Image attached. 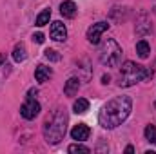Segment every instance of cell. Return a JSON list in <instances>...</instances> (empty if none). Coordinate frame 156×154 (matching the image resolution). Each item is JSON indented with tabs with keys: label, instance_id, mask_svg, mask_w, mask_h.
I'll return each mask as SVG.
<instances>
[{
	"label": "cell",
	"instance_id": "obj_1",
	"mask_svg": "<svg viewBox=\"0 0 156 154\" xmlns=\"http://www.w3.org/2000/svg\"><path fill=\"white\" fill-rule=\"evenodd\" d=\"M131 109H133V100L129 96H116L102 107L98 121L104 129H115L127 120V116L131 114Z\"/></svg>",
	"mask_w": 156,
	"mask_h": 154
},
{
	"label": "cell",
	"instance_id": "obj_2",
	"mask_svg": "<svg viewBox=\"0 0 156 154\" xmlns=\"http://www.w3.org/2000/svg\"><path fill=\"white\" fill-rule=\"evenodd\" d=\"M66 129H67V114L64 111H56L51 118L45 120V127H44L45 142L51 145L58 143L66 136Z\"/></svg>",
	"mask_w": 156,
	"mask_h": 154
},
{
	"label": "cell",
	"instance_id": "obj_3",
	"mask_svg": "<svg viewBox=\"0 0 156 154\" xmlns=\"http://www.w3.org/2000/svg\"><path fill=\"white\" fill-rule=\"evenodd\" d=\"M151 75L153 73L149 69H145L144 65H138L134 62H125L122 65V73H120V87H131L136 82H142Z\"/></svg>",
	"mask_w": 156,
	"mask_h": 154
},
{
	"label": "cell",
	"instance_id": "obj_4",
	"mask_svg": "<svg viewBox=\"0 0 156 154\" xmlns=\"http://www.w3.org/2000/svg\"><path fill=\"white\" fill-rule=\"evenodd\" d=\"M122 58V47L116 44V40L107 38L100 47V62L107 67H116Z\"/></svg>",
	"mask_w": 156,
	"mask_h": 154
},
{
	"label": "cell",
	"instance_id": "obj_5",
	"mask_svg": "<svg viewBox=\"0 0 156 154\" xmlns=\"http://www.w3.org/2000/svg\"><path fill=\"white\" fill-rule=\"evenodd\" d=\"M109 29V24L107 22H98V24H93L89 29H87V40L91 44H98L100 42V37Z\"/></svg>",
	"mask_w": 156,
	"mask_h": 154
},
{
	"label": "cell",
	"instance_id": "obj_6",
	"mask_svg": "<svg viewBox=\"0 0 156 154\" xmlns=\"http://www.w3.org/2000/svg\"><path fill=\"white\" fill-rule=\"evenodd\" d=\"M20 114L26 120H33L40 114V103L35 102V98H27V102L20 107Z\"/></svg>",
	"mask_w": 156,
	"mask_h": 154
},
{
	"label": "cell",
	"instance_id": "obj_7",
	"mask_svg": "<svg viewBox=\"0 0 156 154\" xmlns=\"http://www.w3.org/2000/svg\"><path fill=\"white\" fill-rule=\"evenodd\" d=\"M66 37H67L66 26H64L60 20L53 22V24H51V38L56 40V42H62V40H66Z\"/></svg>",
	"mask_w": 156,
	"mask_h": 154
},
{
	"label": "cell",
	"instance_id": "obj_8",
	"mask_svg": "<svg viewBox=\"0 0 156 154\" xmlns=\"http://www.w3.org/2000/svg\"><path fill=\"white\" fill-rule=\"evenodd\" d=\"M89 134H91V129H89L85 123H78V125L73 127V131H71V138L76 140V142H83V140H87Z\"/></svg>",
	"mask_w": 156,
	"mask_h": 154
},
{
	"label": "cell",
	"instance_id": "obj_9",
	"mask_svg": "<svg viewBox=\"0 0 156 154\" xmlns=\"http://www.w3.org/2000/svg\"><path fill=\"white\" fill-rule=\"evenodd\" d=\"M60 13L66 16V18H73L76 15V4L71 2V0H66L60 4Z\"/></svg>",
	"mask_w": 156,
	"mask_h": 154
},
{
	"label": "cell",
	"instance_id": "obj_10",
	"mask_svg": "<svg viewBox=\"0 0 156 154\" xmlns=\"http://www.w3.org/2000/svg\"><path fill=\"white\" fill-rule=\"evenodd\" d=\"M51 76H53V71H51V67L38 65V67H37V71H35V78H37V82H40V83L47 82Z\"/></svg>",
	"mask_w": 156,
	"mask_h": 154
},
{
	"label": "cell",
	"instance_id": "obj_11",
	"mask_svg": "<svg viewBox=\"0 0 156 154\" xmlns=\"http://www.w3.org/2000/svg\"><path fill=\"white\" fill-rule=\"evenodd\" d=\"M78 87H80V80L78 78H69L67 82H66V87H64V93L67 94V96H75L78 93Z\"/></svg>",
	"mask_w": 156,
	"mask_h": 154
},
{
	"label": "cell",
	"instance_id": "obj_12",
	"mask_svg": "<svg viewBox=\"0 0 156 154\" xmlns=\"http://www.w3.org/2000/svg\"><path fill=\"white\" fill-rule=\"evenodd\" d=\"M136 53H138V56H140V58H147V56H149V53H151L149 44H147L145 40H140V42L136 44Z\"/></svg>",
	"mask_w": 156,
	"mask_h": 154
},
{
	"label": "cell",
	"instance_id": "obj_13",
	"mask_svg": "<svg viewBox=\"0 0 156 154\" xmlns=\"http://www.w3.org/2000/svg\"><path fill=\"white\" fill-rule=\"evenodd\" d=\"M26 47H24V44H18V45H15V49H13V60L15 62H24L26 60Z\"/></svg>",
	"mask_w": 156,
	"mask_h": 154
},
{
	"label": "cell",
	"instance_id": "obj_14",
	"mask_svg": "<svg viewBox=\"0 0 156 154\" xmlns=\"http://www.w3.org/2000/svg\"><path fill=\"white\" fill-rule=\"evenodd\" d=\"M73 109H75L76 114H83L89 109V102L85 98H78V100H75V103H73Z\"/></svg>",
	"mask_w": 156,
	"mask_h": 154
},
{
	"label": "cell",
	"instance_id": "obj_15",
	"mask_svg": "<svg viewBox=\"0 0 156 154\" xmlns=\"http://www.w3.org/2000/svg\"><path fill=\"white\" fill-rule=\"evenodd\" d=\"M49 18H51V9H44L38 16H37V22H35V24H37L38 27H42V26L49 24Z\"/></svg>",
	"mask_w": 156,
	"mask_h": 154
},
{
	"label": "cell",
	"instance_id": "obj_16",
	"mask_svg": "<svg viewBox=\"0 0 156 154\" xmlns=\"http://www.w3.org/2000/svg\"><path fill=\"white\" fill-rule=\"evenodd\" d=\"M71 154H89V147H85V145H80V143H75V145H69V149H67Z\"/></svg>",
	"mask_w": 156,
	"mask_h": 154
},
{
	"label": "cell",
	"instance_id": "obj_17",
	"mask_svg": "<svg viewBox=\"0 0 156 154\" xmlns=\"http://www.w3.org/2000/svg\"><path fill=\"white\" fill-rule=\"evenodd\" d=\"M145 138H147V142L156 143V127L154 125H147L145 127Z\"/></svg>",
	"mask_w": 156,
	"mask_h": 154
},
{
	"label": "cell",
	"instance_id": "obj_18",
	"mask_svg": "<svg viewBox=\"0 0 156 154\" xmlns=\"http://www.w3.org/2000/svg\"><path fill=\"white\" fill-rule=\"evenodd\" d=\"M44 54H45V58H47V60H51V62H58V60H60V54H58L55 49H45V51H44Z\"/></svg>",
	"mask_w": 156,
	"mask_h": 154
},
{
	"label": "cell",
	"instance_id": "obj_19",
	"mask_svg": "<svg viewBox=\"0 0 156 154\" xmlns=\"http://www.w3.org/2000/svg\"><path fill=\"white\" fill-rule=\"evenodd\" d=\"M44 40H45V37L42 33H35L33 35V42H37V44H44Z\"/></svg>",
	"mask_w": 156,
	"mask_h": 154
},
{
	"label": "cell",
	"instance_id": "obj_20",
	"mask_svg": "<svg viewBox=\"0 0 156 154\" xmlns=\"http://www.w3.org/2000/svg\"><path fill=\"white\" fill-rule=\"evenodd\" d=\"M125 152H127V154H133V152H134V147H133V145H127Z\"/></svg>",
	"mask_w": 156,
	"mask_h": 154
},
{
	"label": "cell",
	"instance_id": "obj_21",
	"mask_svg": "<svg viewBox=\"0 0 156 154\" xmlns=\"http://www.w3.org/2000/svg\"><path fill=\"white\" fill-rule=\"evenodd\" d=\"M35 96H37V89H35V91L31 89V91H29V94H27V98H35Z\"/></svg>",
	"mask_w": 156,
	"mask_h": 154
},
{
	"label": "cell",
	"instance_id": "obj_22",
	"mask_svg": "<svg viewBox=\"0 0 156 154\" xmlns=\"http://www.w3.org/2000/svg\"><path fill=\"white\" fill-rule=\"evenodd\" d=\"M109 80H111L109 76H104V78H102V82H104V83H109Z\"/></svg>",
	"mask_w": 156,
	"mask_h": 154
},
{
	"label": "cell",
	"instance_id": "obj_23",
	"mask_svg": "<svg viewBox=\"0 0 156 154\" xmlns=\"http://www.w3.org/2000/svg\"><path fill=\"white\" fill-rule=\"evenodd\" d=\"M2 62H4V56H2V54H0V64H2Z\"/></svg>",
	"mask_w": 156,
	"mask_h": 154
}]
</instances>
